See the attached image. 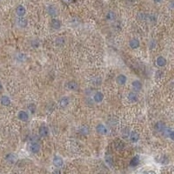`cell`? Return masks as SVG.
Here are the masks:
<instances>
[{"mask_svg":"<svg viewBox=\"0 0 174 174\" xmlns=\"http://www.w3.org/2000/svg\"><path fill=\"white\" fill-rule=\"evenodd\" d=\"M127 99L130 103H136L139 99L138 94L135 92H129V94L127 95Z\"/></svg>","mask_w":174,"mask_h":174,"instance_id":"2e32d148","label":"cell"},{"mask_svg":"<svg viewBox=\"0 0 174 174\" xmlns=\"http://www.w3.org/2000/svg\"><path fill=\"white\" fill-rule=\"evenodd\" d=\"M156 46V42L154 40H152V42L150 43V49H153Z\"/></svg>","mask_w":174,"mask_h":174,"instance_id":"d6a6232c","label":"cell"},{"mask_svg":"<svg viewBox=\"0 0 174 174\" xmlns=\"http://www.w3.org/2000/svg\"><path fill=\"white\" fill-rule=\"evenodd\" d=\"M96 131L100 135H106L108 133V129L104 124H98L96 126Z\"/></svg>","mask_w":174,"mask_h":174,"instance_id":"277c9868","label":"cell"},{"mask_svg":"<svg viewBox=\"0 0 174 174\" xmlns=\"http://www.w3.org/2000/svg\"><path fill=\"white\" fill-rule=\"evenodd\" d=\"M93 101L95 102V103H97V104H99V103H101L102 101H103V99H104V94L101 92H95L94 93V95H93Z\"/></svg>","mask_w":174,"mask_h":174,"instance_id":"9a60e30c","label":"cell"},{"mask_svg":"<svg viewBox=\"0 0 174 174\" xmlns=\"http://www.w3.org/2000/svg\"><path fill=\"white\" fill-rule=\"evenodd\" d=\"M0 104H1L3 106L7 107V106H10V105L11 100H10V98L9 96H7V95H3V96H1V98H0Z\"/></svg>","mask_w":174,"mask_h":174,"instance_id":"ba28073f","label":"cell"},{"mask_svg":"<svg viewBox=\"0 0 174 174\" xmlns=\"http://www.w3.org/2000/svg\"><path fill=\"white\" fill-rule=\"evenodd\" d=\"M29 149H30V151H31L32 153L37 154V153H38L39 151H40V145L38 144L37 141H31V144H30Z\"/></svg>","mask_w":174,"mask_h":174,"instance_id":"6da1fadb","label":"cell"},{"mask_svg":"<svg viewBox=\"0 0 174 174\" xmlns=\"http://www.w3.org/2000/svg\"><path fill=\"white\" fill-rule=\"evenodd\" d=\"M114 145H115V148H116L117 151H122L125 147V143L123 141H121V140H117Z\"/></svg>","mask_w":174,"mask_h":174,"instance_id":"cb8c5ba5","label":"cell"},{"mask_svg":"<svg viewBox=\"0 0 174 174\" xmlns=\"http://www.w3.org/2000/svg\"><path fill=\"white\" fill-rule=\"evenodd\" d=\"M58 105L61 108H66L70 105V98L67 96L62 97L58 101Z\"/></svg>","mask_w":174,"mask_h":174,"instance_id":"8992f818","label":"cell"},{"mask_svg":"<svg viewBox=\"0 0 174 174\" xmlns=\"http://www.w3.org/2000/svg\"><path fill=\"white\" fill-rule=\"evenodd\" d=\"M129 139L132 143H137L139 140V134L135 131H132L129 134Z\"/></svg>","mask_w":174,"mask_h":174,"instance_id":"5bb4252c","label":"cell"},{"mask_svg":"<svg viewBox=\"0 0 174 174\" xmlns=\"http://www.w3.org/2000/svg\"><path fill=\"white\" fill-rule=\"evenodd\" d=\"M139 161H140V158H139V156L136 155V156H134V157L131 159L130 166H131L132 167H136V166L139 164Z\"/></svg>","mask_w":174,"mask_h":174,"instance_id":"603a6c76","label":"cell"},{"mask_svg":"<svg viewBox=\"0 0 174 174\" xmlns=\"http://www.w3.org/2000/svg\"><path fill=\"white\" fill-rule=\"evenodd\" d=\"M66 87H67L68 90H70V91H74V92H75V91H78V90L79 89L78 84L76 81H74V80L68 81L67 84H66Z\"/></svg>","mask_w":174,"mask_h":174,"instance_id":"5b68a950","label":"cell"},{"mask_svg":"<svg viewBox=\"0 0 174 174\" xmlns=\"http://www.w3.org/2000/svg\"><path fill=\"white\" fill-rule=\"evenodd\" d=\"M38 134L40 137L44 138L49 135V129L46 125H41L38 129Z\"/></svg>","mask_w":174,"mask_h":174,"instance_id":"4fadbf2b","label":"cell"},{"mask_svg":"<svg viewBox=\"0 0 174 174\" xmlns=\"http://www.w3.org/2000/svg\"><path fill=\"white\" fill-rule=\"evenodd\" d=\"M52 163H53L54 166L57 167V168H61L64 166V160H63V159L61 157L58 156V155L54 156V158L52 159Z\"/></svg>","mask_w":174,"mask_h":174,"instance_id":"3957f363","label":"cell"},{"mask_svg":"<svg viewBox=\"0 0 174 174\" xmlns=\"http://www.w3.org/2000/svg\"><path fill=\"white\" fill-rule=\"evenodd\" d=\"M161 76H162V71H157L156 78H161Z\"/></svg>","mask_w":174,"mask_h":174,"instance_id":"836d02e7","label":"cell"},{"mask_svg":"<svg viewBox=\"0 0 174 174\" xmlns=\"http://www.w3.org/2000/svg\"><path fill=\"white\" fill-rule=\"evenodd\" d=\"M130 132H131V131L128 129V128H125L123 131H122V136L124 137V138H129V134H130Z\"/></svg>","mask_w":174,"mask_h":174,"instance_id":"4dcf8cb0","label":"cell"},{"mask_svg":"<svg viewBox=\"0 0 174 174\" xmlns=\"http://www.w3.org/2000/svg\"><path fill=\"white\" fill-rule=\"evenodd\" d=\"M153 2L156 3H160L163 2V0H153Z\"/></svg>","mask_w":174,"mask_h":174,"instance_id":"d590c367","label":"cell"},{"mask_svg":"<svg viewBox=\"0 0 174 174\" xmlns=\"http://www.w3.org/2000/svg\"><path fill=\"white\" fill-rule=\"evenodd\" d=\"M89 132H90L89 127L86 126V125H83V126H81L80 129H79V132H80L82 135H88V134H89Z\"/></svg>","mask_w":174,"mask_h":174,"instance_id":"83f0119b","label":"cell"},{"mask_svg":"<svg viewBox=\"0 0 174 174\" xmlns=\"http://www.w3.org/2000/svg\"><path fill=\"white\" fill-rule=\"evenodd\" d=\"M17 118L19 120L23 122H26L29 120V113L25 111H19L17 113Z\"/></svg>","mask_w":174,"mask_h":174,"instance_id":"7c38bea8","label":"cell"},{"mask_svg":"<svg viewBox=\"0 0 174 174\" xmlns=\"http://www.w3.org/2000/svg\"><path fill=\"white\" fill-rule=\"evenodd\" d=\"M145 174H157L154 171H147V172H146Z\"/></svg>","mask_w":174,"mask_h":174,"instance_id":"e575fe53","label":"cell"},{"mask_svg":"<svg viewBox=\"0 0 174 174\" xmlns=\"http://www.w3.org/2000/svg\"><path fill=\"white\" fill-rule=\"evenodd\" d=\"M16 14L17 15L18 17H24V15L26 14V10H25L24 6L22 5V4L17 5V8H16Z\"/></svg>","mask_w":174,"mask_h":174,"instance_id":"9c48e42d","label":"cell"},{"mask_svg":"<svg viewBox=\"0 0 174 174\" xmlns=\"http://www.w3.org/2000/svg\"><path fill=\"white\" fill-rule=\"evenodd\" d=\"M64 2H66V3H71V0H64Z\"/></svg>","mask_w":174,"mask_h":174,"instance_id":"8d00e7d4","label":"cell"},{"mask_svg":"<svg viewBox=\"0 0 174 174\" xmlns=\"http://www.w3.org/2000/svg\"><path fill=\"white\" fill-rule=\"evenodd\" d=\"M163 133L166 134V136H167L169 139H171L172 140H173L174 139V132L171 129V128L166 127V128L165 129V131L163 132Z\"/></svg>","mask_w":174,"mask_h":174,"instance_id":"484cf974","label":"cell"},{"mask_svg":"<svg viewBox=\"0 0 174 174\" xmlns=\"http://www.w3.org/2000/svg\"><path fill=\"white\" fill-rule=\"evenodd\" d=\"M166 128V124L164 122L159 121V122L156 123V125H155V129L159 132H163Z\"/></svg>","mask_w":174,"mask_h":174,"instance_id":"7402d4cb","label":"cell"},{"mask_svg":"<svg viewBox=\"0 0 174 174\" xmlns=\"http://www.w3.org/2000/svg\"><path fill=\"white\" fill-rule=\"evenodd\" d=\"M105 162H106V164L109 166H113V158H112V156L111 155V154H109V153H106V155L105 156Z\"/></svg>","mask_w":174,"mask_h":174,"instance_id":"d4e9b609","label":"cell"},{"mask_svg":"<svg viewBox=\"0 0 174 174\" xmlns=\"http://www.w3.org/2000/svg\"><path fill=\"white\" fill-rule=\"evenodd\" d=\"M156 160L159 164H162V165H166L169 163V159L166 155H160L159 157L156 158Z\"/></svg>","mask_w":174,"mask_h":174,"instance_id":"ffe728a7","label":"cell"},{"mask_svg":"<svg viewBox=\"0 0 174 174\" xmlns=\"http://www.w3.org/2000/svg\"><path fill=\"white\" fill-rule=\"evenodd\" d=\"M132 89H133V91H134L135 92H139V91L142 90V88H143V84H142L139 80H134V81H132Z\"/></svg>","mask_w":174,"mask_h":174,"instance_id":"8fae6325","label":"cell"},{"mask_svg":"<svg viewBox=\"0 0 174 174\" xmlns=\"http://www.w3.org/2000/svg\"><path fill=\"white\" fill-rule=\"evenodd\" d=\"M17 24L20 28H25L27 26V24H28V21L24 17H17Z\"/></svg>","mask_w":174,"mask_h":174,"instance_id":"e0dca14e","label":"cell"},{"mask_svg":"<svg viewBox=\"0 0 174 174\" xmlns=\"http://www.w3.org/2000/svg\"><path fill=\"white\" fill-rule=\"evenodd\" d=\"M17 158L16 154H14V153H8V154H6V156H5V160H6L8 163H10V164L15 163V162L17 161Z\"/></svg>","mask_w":174,"mask_h":174,"instance_id":"d6986e66","label":"cell"},{"mask_svg":"<svg viewBox=\"0 0 174 174\" xmlns=\"http://www.w3.org/2000/svg\"><path fill=\"white\" fill-rule=\"evenodd\" d=\"M106 19L110 22L112 21H114L116 19V13L114 11H112L110 10L107 14H106Z\"/></svg>","mask_w":174,"mask_h":174,"instance_id":"4316f807","label":"cell"},{"mask_svg":"<svg viewBox=\"0 0 174 174\" xmlns=\"http://www.w3.org/2000/svg\"><path fill=\"white\" fill-rule=\"evenodd\" d=\"M47 13H48L51 17H52L53 18H55V17L58 15V10L57 6L52 5V4L47 6Z\"/></svg>","mask_w":174,"mask_h":174,"instance_id":"7a4b0ae2","label":"cell"},{"mask_svg":"<svg viewBox=\"0 0 174 174\" xmlns=\"http://www.w3.org/2000/svg\"><path fill=\"white\" fill-rule=\"evenodd\" d=\"M127 82V77L124 74H119V76H117L116 78V83L119 85H125Z\"/></svg>","mask_w":174,"mask_h":174,"instance_id":"52a82bcc","label":"cell"},{"mask_svg":"<svg viewBox=\"0 0 174 174\" xmlns=\"http://www.w3.org/2000/svg\"><path fill=\"white\" fill-rule=\"evenodd\" d=\"M140 45V43H139V40L138 38H132L130 41H129V46L135 50V49H138Z\"/></svg>","mask_w":174,"mask_h":174,"instance_id":"ac0fdd59","label":"cell"},{"mask_svg":"<svg viewBox=\"0 0 174 174\" xmlns=\"http://www.w3.org/2000/svg\"><path fill=\"white\" fill-rule=\"evenodd\" d=\"M166 63H167V61H166V58H164L163 56H159L156 59V64L159 67H164L166 64Z\"/></svg>","mask_w":174,"mask_h":174,"instance_id":"44dd1931","label":"cell"},{"mask_svg":"<svg viewBox=\"0 0 174 174\" xmlns=\"http://www.w3.org/2000/svg\"><path fill=\"white\" fill-rule=\"evenodd\" d=\"M28 112L31 114H34L36 112V110H37V107H36V105L35 104H29L28 105Z\"/></svg>","mask_w":174,"mask_h":174,"instance_id":"f1b7e54d","label":"cell"},{"mask_svg":"<svg viewBox=\"0 0 174 174\" xmlns=\"http://www.w3.org/2000/svg\"><path fill=\"white\" fill-rule=\"evenodd\" d=\"M0 90H2V85H1V83H0Z\"/></svg>","mask_w":174,"mask_h":174,"instance_id":"74e56055","label":"cell"},{"mask_svg":"<svg viewBox=\"0 0 174 174\" xmlns=\"http://www.w3.org/2000/svg\"><path fill=\"white\" fill-rule=\"evenodd\" d=\"M26 58H27V56L24 53H18L17 56V59L18 60V62H24L26 60Z\"/></svg>","mask_w":174,"mask_h":174,"instance_id":"f546056e","label":"cell"},{"mask_svg":"<svg viewBox=\"0 0 174 174\" xmlns=\"http://www.w3.org/2000/svg\"><path fill=\"white\" fill-rule=\"evenodd\" d=\"M56 44L58 45V44H64V39L62 37H58L57 40H56Z\"/></svg>","mask_w":174,"mask_h":174,"instance_id":"1f68e13d","label":"cell"},{"mask_svg":"<svg viewBox=\"0 0 174 174\" xmlns=\"http://www.w3.org/2000/svg\"><path fill=\"white\" fill-rule=\"evenodd\" d=\"M62 26V23L59 19L58 18H52L51 21V27L53 29V30H59Z\"/></svg>","mask_w":174,"mask_h":174,"instance_id":"30bf717a","label":"cell"}]
</instances>
